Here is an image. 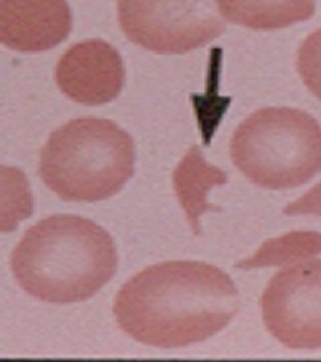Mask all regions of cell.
Returning a JSON list of instances; mask_svg holds the SVG:
<instances>
[{
    "label": "cell",
    "instance_id": "1",
    "mask_svg": "<svg viewBox=\"0 0 321 362\" xmlns=\"http://www.w3.org/2000/svg\"><path fill=\"white\" fill-rule=\"evenodd\" d=\"M240 309L228 274L204 262L158 263L128 281L114 302L119 327L155 348H182L226 327Z\"/></svg>",
    "mask_w": 321,
    "mask_h": 362
},
{
    "label": "cell",
    "instance_id": "2",
    "mask_svg": "<svg viewBox=\"0 0 321 362\" xmlns=\"http://www.w3.org/2000/svg\"><path fill=\"white\" fill-rule=\"evenodd\" d=\"M110 233L80 216L55 215L27 230L13 250V276L31 297L74 303L94 297L116 272Z\"/></svg>",
    "mask_w": 321,
    "mask_h": 362
},
{
    "label": "cell",
    "instance_id": "3",
    "mask_svg": "<svg viewBox=\"0 0 321 362\" xmlns=\"http://www.w3.org/2000/svg\"><path fill=\"white\" fill-rule=\"evenodd\" d=\"M131 136L103 118H77L52 132L39 157L42 181L66 202L94 203L118 194L134 173Z\"/></svg>",
    "mask_w": 321,
    "mask_h": 362
},
{
    "label": "cell",
    "instance_id": "4",
    "mask_svg": "<svg viewBox=\"0 0 321 362\" xmlns=\"http://www.w3.org/2000/svg\"><path fill=\"white\" fill-rule=\"evenodd\" d=\"M231 156L237 169L258 187L296 188L321 170V127L303 110L261 109L234 132Z\"/></svg>",
    "mask_w": 321,
    "mask_h": 362
},
{
    "label": "cell",
    "instance_id": "5",
    "mask_svg": "<svg viewBox=\"0 0 321 362\" xmlns=\"http://www.w3.org/2000/svg\"><path fill=\"white\" fill-rule=\"evenodd\" d=\"M122 31L158 54H185L225 31L214 0H118Z\"/></svg>",
    "mask_w": 321,
    "mask_h": 362
},
{
    "label": "cell",
    "instance_id": "6",
    "mask_svg": "<svg viewBox=\"0 0 321 362\" xmlns=\"http://www.w3.org/2000/svg\"><path fill=\"white\" fill-rule=\"evenodd\" d=\"M268 332L291 349L321 348V259L288 266L273 275L261 297Z\"/></svg>",
    "mask_w": 321,
    "mask_h": 362
},
{
    "label": "cell",
    "instance_id": "7",
    "mask_svg": "<svg viewBox=\"0 0 321 362\" xmlns=\"http://www.w3.org/2000/svg\"><path fill=\"white\" fill-rule=\"evenodd\" d=\"M55 78L62 93L78 104H107L123 88L125 66L111 45L89 39L64 52Z\"/></svg>",
    "mask_w": 321,
    "mask_h": 362
},
{
    "label": "cell",
    "instance_id": "8",
    "mask_svg": "<svg viewBox=\"0 0 321 362\" xmlns=\"http://www.w3.org/2000/svg\"><path fill=\"white\" fill-rule=\"evenodd\" d=\"M73 16L66 0H0V40L16 52H46L68 37Z\"/></svg>",
    "mask_w": 321,
    "mask_h": 362
},
{
    "label": "cell",
    "instance_id": "9",
    "mask_svg": "<svg viewBox=\"0 0 321 362\" xmlns=\"http://www.w3.org/2000/svg\"><path fill=\"white\" fill-rule=\"evenodd\" d=\"M221 15L253 30H279L309 19L316 0H216Z\"/></svg>",
    "mask_w": 321,
    "mask_h": 362
},
{
    "label": "cell",
    "instance_id": "10",
    "mask_svg": "<svg viewBox=\"0 0 321 362\" xmlns=\"http://www.w3.org/2000/svg\"><path fill=\"white\" fill-rule=\"evenodd\" d=\"M176 189L181 203L188 211L192 227H198V216L207 207L206 192L226 182V175L216 167L207 165L198 146H193L174 173Z\"/></svg>",
    "mask_w": 321,
    "mask_h": 362
},
{
    "label": "cell",
    "instance_id": "11",
    "mask_svg": "<svg viewBox=\"0 0 321 362\" xmlns=\"http://www.w3.org/2000/svg\"><path fill=\"white\" fill-rule=\"evenodd\" d=\"M296 65L308 90L321 101V28L304 40Z\"/></svg>",
    "mask_w": 321,
    "mask_h": 362
}]
</instances>
